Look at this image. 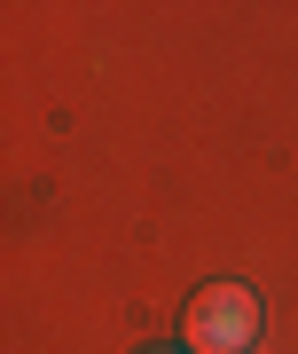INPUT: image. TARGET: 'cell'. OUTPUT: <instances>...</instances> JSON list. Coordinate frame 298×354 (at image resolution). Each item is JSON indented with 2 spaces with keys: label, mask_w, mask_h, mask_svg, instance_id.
I'll use <instances>...</instances> for the list:
<instances>
[{
  "label": "cell",
  "mask_w": 298,
  "mask_h": 354,
  "mask_svg": "<svg viewBox=\"0 0 298 354\" xmlns=\"http://www.w3.org/2000/svg\"><path fill=\"white\" fill-rule=\"evenodd\" d=\"M251 339H259V291L220 276L204 291H188L181 307V354H251Z\"/></svg>",
  "instance_id": "1"
},
{
  "label": "cell",
  "mask_w": 298,
  "mask_h": 354,
  "mask_svg": "<svg viewBox=\"0 0 298 354\" xmlns=\"http://www.w3.org/2000/svg\"><path fill=\"white\" fill-rule=\"evenodd\" d=\"M149 354H173V346H149Z\"/></svg>",
  "instance_id": "2"
}]
</instances>
